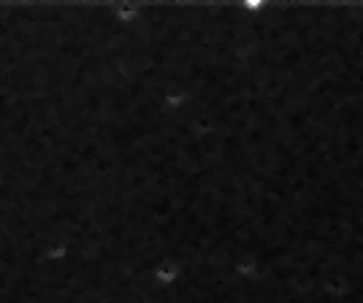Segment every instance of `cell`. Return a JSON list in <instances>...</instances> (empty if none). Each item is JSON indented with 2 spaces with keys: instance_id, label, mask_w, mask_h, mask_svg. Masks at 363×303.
<instances>
[]
</instances>
